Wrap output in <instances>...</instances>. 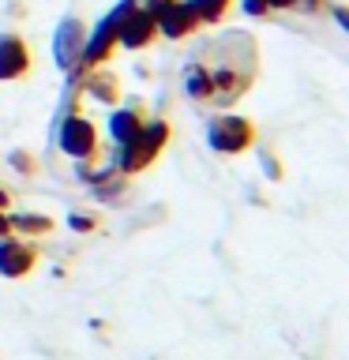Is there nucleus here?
I'll list each match as a JSON object with an SVG mask.
<instances>
[{
    "label": "nucleus",
    "mask_w": 349,
    "mask_h": 360,
    "mask_svg": "<svg viewBox=\"0 0 349 360\" xmlns=\"http://www.w3.org/2000/svg\"><path fill=\"white\" fill-rule=\"evenodd\" d=\"M124 8H128V0L113 11V15H106L94 27V34H87V45H83V56H79V64H101L106 56L117 49V22L124 15Z\"/></svg>",
    "instance_id": "nucleus-10"
},
{
    "label": "nucleus",
    "mask_w": 349,
    "mask_h": 360,
    "mask_svg": "<svg viewBox=\"0 0 349 360\" xmlns=\"http://www.w3.org/2000/svg\"><path fill=\"white\" fill-rule=\"evenodd\" d=\"M11 218V233H49L53 221H45L42 214H8Z\"/></svg>",
    "instance_id": "nucleus-14"
},
{
    "label": "nucleus",
    "mask_w": 349,
    "mask_h": 360,
    "mask_svg": "<svg viewBox=\"0 0 349 360\" xmlns=\"http://www.w3.org/2000/svg\"><path fill=\"white\" fill-rule=\"evenodd\" d=\"M11 233V218H8V210H0V236H8Z\"/></svg>",
    "instance_id": "nucleus-17"
},
{
    "label": "nucleus",
    "mask_w": 349,
    "mask_h": 360,
    "mask_svg": "<svg viewBox=\"0 0 349 360\" xmlns=\"http://www.w3.org/2000/svg\"><path fill=\"white\" fill-rule=\"evenodd\" d=\"M8 202H11V199H8V191H0V210H8Z\"/></svg>",
    "instance_id": "nucleus-18"
},
{
    "label": "nucleus",
    "mask_w": 349,
    "mask_h": 360,
    "mask_svg": "<svg viewBox=\"0 0 349 360\" xmlns=\"http://www.w3.org/2000/svg\"><path fill=\"white\" fill-rule=\"evenodd\" d=\"M83 45H87L83 22H79L75 15L61 19V27H56V34H53V53H56V64H61L64 72H72V68L79 64V56H83Z\"/></svg>",
    "instance_id": "nucleus-9"
},
{
    "label": "nucleus",
    "mask_w": 349,
    "mask_h": 360,
    "mask_svg": "<svg viewBox=\"0 0 349 360\" xmlns=\"http://www.w3.org/2000/svg\"><path fill=\"white\" fill-rule=\"evenodd\" d=\"M191 15H196L199 27H210V22H222L225 11L233 8V0H188Z\"/></svg>",
    "instance_id": "nucleus-12"
},
{
    "label": "nucleus",
    "mask_w": 349,
    "mask_h": 360,
    "mask_svg": "<svg viewBox=\"0 0 349 360\" xmlns=\"http://www.w3.org/2000/svg\"><path fill=\"white\" fill-rule=\"evenodd\" d=\"M165 143H169V124L165 120H146L143 131L117 150V169L128 176L143 173V169H151L158 162V154L165 150Z\"/></svg>",
    "instance_id": "nucleus-2"
},
{
    "label": "nucleus",
    "mask_w": 349,
    "mask_h": 360,
    "mask_svg": "<svg viewBox=\"0 0 349 360\" xmlns=\"http://www.w3.org/2000/svg\"><path fill=\"white\" fill-rule=\"evenodd\" d=\"M154 38H158V22H154L151 4L128 0V8H124V15L117 22V45H124V49H146Z\"/></svg>",
    "instance_id": "nucleus-4"
},
{
    "label": "nucleus",
    "mask_w": 349,
    "mask_h": 360,
    "mask_svg": "<svg viewBox=\"0 0 349 360\" xmlns=\"http://www.w3.org/2000/svg\"><path fill=\"white\" fill-rule=\"evenodd\" d=\"M56 146L68 154V158H79V162H90L101 143H98V128L90 124L87 117H68L61 124V131H56Z\"/></svg>",
    "instance_id": "nucleus-6"
},
{
    "label": "nucleus",
    "mask_w": 349,
    "mask_h": 360,
    "mask_svg": "<svg viewBox=\"0 0 349 360\" xmlns=\"http://www.w3.org/2000/svg\"><path fill=\"white\" fill-rule=\"evenodd\" d=\"M319 0H244L248 15H267V11H281V8H315Z\"/></svg>",
    "instance_id": "nucleus-13"
},
{
    "label": "nucleus",
    "mask_w": 349,
    "mask_h": 360,
    "mask_svg": "<svg viewBox=\"0 0 349 360\" xmlns=\"http://www.w3.org/2000/svg\"><path fill=\"white\" fill-rule=\"evenodd\" d=\"M255 124L248 117H236V112H222L207 124V146L214 154H225V158H236L244 150L255 146Z\"/></svg>",
    "instance_id": "nucleus-3"
},
{
    "label": "nucleus",
    "mask_w": 349,
    "mask_h": 360,
    "mask_svg": "<svg viewBox=\"0 0 349 360\" xmlns=\"http://www.w3.org/2000/svg\"><path fill=\"white\" fill-rule=\"evenodd\" d=\"M151 11H154V22H158V34H162V38H188V34L199 30L188 0H154Z\"/></svg>",
    "instance_id": "nucleus-7"
},
{
    "label": "nucleus",
    "mask_w": 349,
    "mask_h": 360,
    "mask_svg": "<svg viewBox=\"0 0 349 360\" xmlns=\"http://www.w3.org/2000/svg\"><path fill=\"white\" fill-rule=\"evenodd\" d=\"M191 60L203 64L207 72V83H210V101L214 105H229L244 94L248 86L255 83V64H259V53H255V41L252 34H222V41L207 45L199 56Z\"/></svg>",
    "instance_id": "nucleus-1"
},
{
    "label": "nucleus",
    "mask_w": 349,
    "mask_h": 360,
    "mask_svg": "<svg viewBox=\"0 0 349 360\" xmlns=\"http://www.w3.org/2000/svg\"><path fill=\"white\" fill-rule=\"evenodd\" d=\"M90 94H98V101H117V83H113L109 75H101L90 83Z\"/></svg>",
    "instance_id": "nucleus-15"
},
{
    "label": "nucleus",
    "mask_w": 349,
    "mask_h": 360,
    "mask_svg": "<svg viewBox=\"0 0 349 360\" xmlns=\"http://www.w3.org/2000/svg\"><path fill=\"white\" fill-rule=\"evenodd\" d=\"M38 244L27 240V236H0V278L8 281H19V278H30L34 266H38Z\"/></svg>",
    "instance_id": "nucleus-5"
},
{
    "label": "nucleus",
    "mask_w": 349,
    "mask_h": 360,
    "mask_svg": "<svg viewBox=\"0 0 349 360\" xmlns=\"http://www.w3.org/2000/svg\"><path fill=\"white\" fill-rule=\"evenodd\" d=\"M11 165H15V169H27V173H30V169H34V165L27 162V154H19V150L11 154Z\"/></svg>",
    "instance_id": "nucleus-16"
},
{
    "label": "nucleus",
    "mask_w": 349,
    "mask_h": 360,
    "mask_svg": "<svg viewBox=\"0 0 349 360\" xmlns=\"http://www.w3.org/2000/svg\"><path fill=\"white\" fill-rule=\"evenodd\" d=\"M34 68V53L19 34H0V83L27 79Z\"/></svg>",
    "instance_id": "nucleus-8"
},
{
    "label": "nucleus",
    "mask_w": 349,
    "mask_h": 360,
    "mask_svg": "<svg viewBox=\"0 0 349 360\" xmlns=\"http://www.w3.org/2000/svg\"><path fill=\"white\" fill-rule=\"evenodd\" d=\"M143 124H146V112L139 105H124V109H113V117H109V139L124 146V143H132L135 135L143 131Z\"/></svg>",
    "instance_id": "nucleus-11"
}]
</instances>
